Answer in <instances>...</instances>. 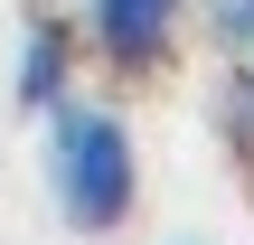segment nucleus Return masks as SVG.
<instances>
[{"mask_svg":"<svg viewBox=\"0 0 254 245\" xmlns=\"http://www.w3.org/2000/svg\"><path fill=\"white\" fill-rule=\"evenodd\" d=\"M47 198L75 236H113L141 198V161H132V132L123 113L104 104H57L47 123Z\"/></svg>","mask_w":254,"mask_h":245,"instance_id":"nucleus-1","label":"nucleus"},{"mask_svg":"<svg viewBox=\"0 0 254 245\" xmlns=\"http://www.w3.org/2000/svg\"><path fill=\"white\" fill-rule=\"evenodd\" d=\"M85 19H94V47L113 66H160L179 19H189V0H85Z\"/></svg>","mask_w":254,"mask_h":245,"instance_id":"nucleus-2","label":"nucleus"},{"mask_svg":"<svg viewBox=\"0 0 254 245\" xmlns=\"http://www.w3.org/2000/svg\"><path fill=\"white\" fill-rule=\"evenodd\" d=\"M66 76H75V28L66 19H28V38H19V104L28 113H57L66 104Z\"/></svg>","mask_w":254,"mask_h":245,"instance_id":"nucleus-3","label":"nucleus"},{"mask_svg":"<svg viewBox=\"0 0 254 245\" xmlns=\"http://www.w3.org/2000/svg\"><path fill=\"white\" fill-rule=\"evenodd\" d=\"M207 28L226 47H254V0H207Z\"/></svg>","mask_w":254,"mask_h":245,"instance_id":"nucleus-4","label":"nucleus"},{"mask_svg":"<svg viewBox=\"0 0 254 245\" xmlns=\"http://www.w3.org/2000/svg\"><path fill=\"white\" fill-rule=\"evenodd\" d=\"M245 104H254V66H245Z\"/></svg>","mask_w":254,"mask_h":245,"instance_id":"nucleus-5","label":"nucleus"}]
</instances>
